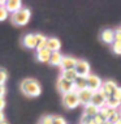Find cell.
Listing matches in <instances>:
<instances>
[{"label":"cell","mask_w":121,"mask_h":124,"mask_svg":"<svg viewBox=\"0 0 121 124\" xmlns=\"http://www.w3.org/2000/svg\"><path fill=\"white\" fill-rule=\"evenodd\" d=\"M104 122H106V120L102 119L99 115H96L95 118H93V123L91 124H104Z\"/></svg>","instance_id":"cell-31"},{"label":"cell","mask_w":121,"mask_h":124,"mask_svg":"<svg viewBox=\"0 0 121 124\" xmlns=\"http://www.w3.org/2000/svg\"><path fill=\"white\" fill-rule=\"evenodd\" d=\"M99 110L96 106H94L93 103H89V105L85 106V108H83V115H87L90 116V118H95L96 115H99Z\"/></svg>","instance_id":"cell-15"},{"label":"cell","mask_w":121,"mask_h":124,"mask_svg":"<svg viewBox=\"0 0 121 124\" xmlns=\"http://www.w3.org/2000/svg\"><path fill=\"white\" fill-rule=\"evenodd\" d=\"M52 124H66V120L63 116H53V123Z\"/></svg>","instance_id":"cell-28"},{"label":"cell","mask_w":121,"mask_h":124,"mask_svg":"<svg viewBox=\"0 0 121 124\" xmlns=\"http://www.w3.org/2000/svg\"><path fill=\"white\" fill-rule=\"evenodd\" d=\"M7 78H8V73H7L5 69L0 68V84H3L4 85V82L7 81Z\"/></svg>","instance_id":"cell-24"},{"label":"cell","mask_w":121,"mask_h":124,"mask_svg":"<svg viewBox=\"0 0 121 124\" xmlns=\"http://www.w3.org/2000/svg\"><path fill=\"white\" fill-rule=\"evenodd\" d=\"M77 95H78V101H79V105H89L91 102V97H93V92L89 89H85V90H79L77 92Z\"/></svg>","instance_id":"cell-9"},{"label":"cell","mask_w":121,"mask_h":124,"mask_svg":"<svg viewBox=\"0 0 121 124\" xmlns=\"http://www.w3.org/2000/svg\"><path fill=\"white\" fill-rule=\"evenodd\" d=\"M112 97L117 101H120L121 102V86H117V89L115 90V93L112 94Z\"/></svg>","instance_id":"cell-29"},{"label":"cell","mask_w":121,"mask_h":124,"mask_svg":"<svg viewBox=\"0 0 121 124\" xmlns=\"http://www.w3.org/2000/svg\"><path fill=\"white\" fill-rule=\"evenodd\" d=\"M112 51L116 54V55H121V42H113L112 43Z\"/></svg>","instance_id":"cell-23"},{"label":"cell","mask_w":121,"mask_h":124,"mask_svg":"<svg viewBox=\"0 0 121 124\" xmlns=\"http://www.w3.org/2000/svg\"><path fill=\"white\" fill-rule=\"evenodd\" d=\"M120 118H121V114H120L119 111H116L115 114H113V116H112V118L109 119V122H112L113 124H116V123L120 120Z\"/></svg>","instance_id":"cell-30"},{"label":"cell","mask_w":121,"mask_h":124,"mask_svg":"<svg viewBox=\"0 0 121 124\" xmlns=\"http://www.w3.org/2000/svg\"><path fill=\"white\" fill-rule=\"evenodd\" d=\"M30 16H31V13L28 8H21L20 11L12 15V22L17 26H23L29 22Z\"/></svg>","instance_id":"cell-2"},{"label":"cell","mask_w":121,"mask_h":124,"mask_svg":"<svg viewBox=\"0 0 121 124\" xmlns=\"http://www.w3.org/2000/svg\"><path fill=\"white\" fill-rule=\"evenodd\" d=\"M0 124H8V123H7L5 120H3V122H0Z\"/></svg>","instance_id":"cell-37"},{"label":"cell","mask_w":121,"mask_h":124,"mask_svg":"<svg viewBox=\"0 0 121 124\" xmlns=\"http://www.w3.org/2000/svg\"><path fill=\"white\" fill-rule=\"evenodd\" d=\"M4 107H5V101H4V98H0V111H3Z\"/></svg>","instance_id":"cell-34"},{"label":"cell","mask_w":121,"mask_h":124,"mask_svg":"<svg viewBox=\"0 0 121 124\" xmlns=\"http://www.w3.org/2000/svg\"><path fill=\"white\" fill-rule=\"evenodd\" d=\"M5 92H7V89H5V86L3 85V84H0V98H3L5 94Z\"/></svg>","instance_id":"cell-33"},{"label":"cell","mask_w":121,"mask_h":124,"mask_svg":"<svg viewBox=\"0 0 121 124\" xmlns=\"http://www.w3.org/2000/svg\"><path fill=\"white\" fill-rule=\"evenodd\" d=\"M102 41L104 43H109L112 45L115 42V30L112 29H106L102 31Z\"/></svg>","instance_id":"cell-14"},{"label":"cell","mask_w":121,"mask_h":124,"mask_svg":"<svg viewBox=\"0 0 121 124\" xmlns=\"http://www.w3.org/2000/svg\"><path fill=\"white\" fill-rule=\"evenodd\" d=\"M53 123V116L51 115H46L42 118V122H40V124H52Z\"/></svg>","instance_id":"cell-26"},{"label":"cell","mask_w":121,"mask_h":124,"mask_svg":"<svg viewBox=\"0 0 121 124\" xmlns=\"http://www.w3.org/2000/svg\"><path fill=\"white\" fill-rule=\"evenodd\" d=\"M86 82H87V89L91 90L93 93L100 90V88H102V85H103V81L100 80V77L96 76V75H93V73H90V75L86 77Z\"/></svg>","instance_id":"cell-4"},{"label":"cell","mask_w":121,"mask_h":124,"mask_svg":"<svg viewBox=\"0 0 121 124\" xmlns=\"http://www.w3.org/2000/svg\"><path fill=\"white\" fill-rule=\"evenodd\" d=\"M106 106L108 107V108H112V110H119L121 107V102H120V101H117V99H115L113 97H109V98L107 99Z\"/></svg>","instance_id":"cell-21"},{"label":"cell","mask_w":121,"mask_h":124,"mask_svg":"<svg viewBox=\"0 0 121 124\" xmlns=\"http://www.w3.org/2000/svg\"><path fill=\"white\" fill-rule=\"evenodd\" d=\"M115 41L116 42H121V28L115 30Z\"/></svg>","instance_id":"cell-32"},{"label":"cell","mask_w":121,"mask_h":124,"mask_svg":"<svg viewBox=\"0 0 121 124\" xmlns=\"http://www.w3.org/2000/svg\"><path fill=\"white\" fill-rule=\"evenodd\" d=\"M77 64V59H74L73 56H63V62H61V69L63 71H68V69H74V67Z\"/></svg>","instance_id":"cell-10"},{"label":"cell","mask_w":121,"mask_h":124,"mask_svg":"<svg viewBox=\"0 0 121 124\" xmlns=\"http://www.w3.org/2000/svg\"><path fill=\"white\" fill-rule=\"evenodd\" d=\"M51 51L47 48H42V50H36V59L42 63H50V58H51Z\"/></svg>","instance_id":"cell-13"},{"label":"cell","mask_w":121,"mask_h":124,"mask_svg":"<svg viewBox=\"0 0 121 124\" xmlns=\"http://www.w3.org/2000/svg\"><path fill=\"white\" fill-rule=\"evenodd\" d=\"M61 77H64V78H66L68 81L74 82L78 76H77V73H76L74 69H68V71H63V73H61Z\"/></svg>","instance_id":"cell-20"},{"label":"cell","mask_w":121,"mask_h":124,"mask_svg":"<svg viewBox=\"0 0 121 124\" xmlns=\"http://www.w3.org/2000/svg\"><path fill=\"white\" fill-rule=\"evenodd\" d=\"M107 99H108V97H107L106 94H103L100 90H98V92H94V93H93L91 102H90V103H93V105L96 106L98 108H102V107L106 106Z\"/></svg>","instance_id":"cell-7"},{"label":"cell","mask_w":121,"mask_h":124,"mask_svg":"<svg viewBox=\"0 0 121 124\" xmlns=\"http://www.w3.org/2000/svg\"><path fill=\"white\" fill-rule=\"evenodd\" d=\"M116 89H117V84L115 81H112V80H109V81H104L103 82L102 88H100V92L109 98V97H112V94L115 93Z\"/></svg>","instance_id":"cell-8"},{"label":"cell","mask_w":121,"mask_h":124,"mask_svg":"<svg viewBox=\"0 0 121 124\" xmlns=\"http://www.w3.org/2000/svg\"><path fill=\"white\" fill-rule=\"evenodd\" d=\"M57 89H59V92L63 93V95L68 94V93H70V92H76L74 90V84H73L72 81H68V80L64 78V77H60L59 78Z\"/></svg>","instance_id":"cell-6"},{"label":"cell","mask_w":121,"mask_h":124,"mask_svg":"<svg viewBox=\"0 0 121 124\" xmlns=\"http://www.w3.org/2000/svg\"><path fill=\"white\" fill-rule=\"evenodd\" d=\"M119 112H120V114H121V107H120V108H119Z\"/></svg>","instance_id":"cell-39"},{"label":"cell","mask_w":121,"mask_h":124,"mask_svg":"<svg viewBox=\"0 0 121 124\" xmlns=\"http://www.w3.org/2000/svg\"><path fill=\"white\" fill-rule=\"evenodd\" d=\"M35 39H36V50H42L46 48V42L47 38L43 34H35Z\"/></svg>","instance_id":"cell-22"},{"label":"cell","mask_w":121,"mask_h":124,"mask_svg":"<svg viewBox=\"0 0 121 124\" xmlns=\"http://www.w3.org/2000/svg\"><path fill=\"white\" fill-rule=\"evenodd\" d=\"M116 124H121V118H120V120H119V122H117Z\"/></svg>","instance_id":"cell-38"},{"label":"cell","mask_w":121,"mask_h":124,"mask_svg":"<svg viewBox=\"0 0 121 124\" xmlns=\"http://www.w3.org/2000/svg\"><path fill=\"white\" fill-rule=\"evenodd\" d=\"M93 123V118L87 115H82L81 116V120H79V124H91Z\"/></svg>","instance_id":"cell-25"},{"label":"cell","mask_w":121,"mask_h":124,"mask_svg":"<svg viewBox=\"0 0 121 124\" xmlns=\"http://www.w3.org/2000/svg\"><path fill=\"white\" fill-rule=\"evenodd\" d=\"M60 47H61V42L57 38H47V42H46L47 50H50L51 52H56L60 50Z\"/></svg>","instance_id":"cell-11"},{"label":"cell","mask_w":121,"mask_h":124,"mask_svg":"<svg viewBox=\"0 0 121 124\" xmlns=\"http://www.w3.org/2000/svg\"><path fill=\"white\" fill-rule=\"evenodd\" d=\"M8 17V11L5 9V7H0V21H4Z\"/></svg>","instance_id":"cell-27"},{"label":"cell","mask_w":121,"mask_h":124,"mask_svg":"<svg viewBox=\"0 0 121 124\" xmlns=\"http://www.w3.org/2000/svg\"><path fill=\"white\" fill-rule=\"evenodd\" d=\"M4 7L8 12L16 13L17 11L21 9V1H20V0H8V1H5Z\"/></svg>","instance_id":"cell-12"},{"label":"cell","mask_w":121,"mask_h":124,"mask_svg":"<svg viewBox=\"0 0 121 124\" xmlns=\"http://www.w3.org/2000/svg\"><path fill=\"white\" fill-rule=\"evenodd\" d=\"M73 84H74V90H76V92H79V90L87 89L86 78H83V77H77V80H76Z\"/></svg>","instance_id":"cell-19"},{"label":"cell","mask_w":121,"mask_h":124,"mask_svg":"<svg viewBox=\"0 0 121 124\" xmlns=\"http://www.w3.org/2000/svg\"><path fill=\"white\" fill-rule=\"evenodd\" d=\"M61 62H63V55L60 54V51L51 54V58H50V64L51 65L59 67V65H61Z\"/></svg>","instance_id":"cell-18"},{"label":"cell","mask_w":121,"mask_h":124,"mask_svg":"<svg viewBox=\"0 0 121 124\" xmlns=\"http://www.w3.org/2000/svg\"><path fill=\"white\" fill-rule=\"evenodd\" d=\"M74 71L78 77H83L86 78L90 75V64L86 60H77V64L74 67Z\"/></svg>","instance_id":"cell-5"},{"label":"cell","mask_w":121,"mask_h":124,"mask_svg":"<svg viewBox=\"0 0 121 124\" xmlns=\"http://www.w3.org/2000/svg\"><path fill=\"white\" fill-rule=\"evenodd\" d=\"M4 120V114H3V111H0V122H3Z\"/></svg>","instance_id":"cell-35"},{"label":"cell","mask_w":121,"mask_h":124,"mask_svg":"<svg viewBox=\"0 0 121 124\" xmlns=\"http://www.w3.org/2000/svg\"><path fill=\"white\" fill-rule=\"evenodd\" d=\"M116 111H119V110H112V108H108L107 106H104L99 110V116L104 120H109Z\"/></svg>","instance_id":"cell-16"},{"label":"cell","mask_w":121,"mask_h":124,"mask_svg":"<svg viewBox=\"0 0 121 124\" xmlns=\"http://www.w3.org/2000/svg\"><path fill=\"white\" fill-rule=\"evenodd\" d=\"M23 46L28 48H36V39H35V34H28L23 38Z\"/></svg>","instance_id":"cell-17"},{"label":"cell","mask_w":121,"mask_h":124,"mask_svg":"<svg viewBox=\"0 0 121 124\" xmlns=\"http://www.w3.org/2000/svg\"><path fill=\"white\" fill-rule=\"evenodd\" d=\"M63 103L66 108L73 110L76 107H78L79 101H78V95H77V92H70L68 94L63 95Z\"/></svg>","instance_id":"cell-3"},{"label":"cell","mask_w":121,"mask_h":124,"mask_svg":"<svg viewBox=\"0 0 121 124\" xmlns=\"http://www.w3.org/2000/svg\"><path fill=\"white\" fill-rule=\"evenodd\" d=\"M104 124H113V123L109 122V120H106V122H104Z\"/></svg>","instance_id":"cell-36"},{"label":"cell","mask_w":121,"mask_h":124,"mask_svg":"<svg viewBox=\"0 0 121 124\" xmlns=\"http://www.w3.org/2000/svg\"><path fill=\"white\" fill-rule=\"evenodd\" d=\"M21 89H22L23 94L28 97H38L40 94V92H42V88H40L39 82L33 78L23 80L21 84Z\"/></svg>","instance_id":"cell-1"}]
</instances>
